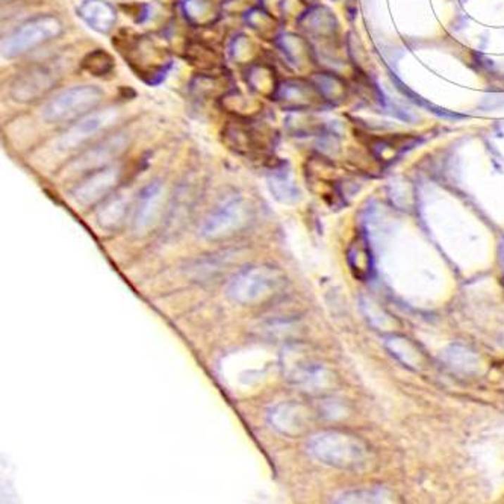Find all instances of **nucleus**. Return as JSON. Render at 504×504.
Instances as JSON below:
<instances>
[{
	"label": "nucleus",
	"instance_id": "15",
	"mask_svg": "<svg viewBox=\"0 0 504 504\" xmlns=\"http://www.w3.org/2000/svg\"><path fill=\"white\" fill-rule=\"evenodd\" d=\"M347 262L356 279L367 280L372 273V255L365 237H356L347 248Z\"/></svg>",
	"mask_w": 504,
	"mask_h": 504
},
{
	"label": "nucleus",
	"instance_id": "8",
	"mask_svg": "<svg viewBox=\"0 0 504 504\" xmlns=\"http://www.w3.org/2000/svg\"><path fill=\"white\" fill-rule=\"evenodd\" d=\"M55 85V73L46 65H34L20 73L11 84L15 102L29 103L46 96Z\"/></svg>",
	"mask_w": 504,
	"mask_h": 504
},
{
	"label": "nucleus",
	"instance_id": "12",
	"mask_svg": "<svg viewBox=\"0 0 504 504\" xmlns=\"http://www.w3.org/2000/svg\"><path fill=\"white\" fill-rule=\"evenodd\" d=\"M164 187L158 180L150 182L138 197L135 215H134V229L137 232H143L153 223L156 215L159 214L160 203H163Z\"/></svg>",
	"mask_w": 504,
	"mask_h": 504
},
{
	"label": "nucleus",
	"instance_id": "18",
	"mask_svg": "<svg viewBox=\"0 0 504 504\" xmlns=\"http://www.w3.org/2000/svg\"><path fill=\"white\" fill-rule=\"evenodd\" d=\"M127 201L123 196L109 199L99 213V221L103 227H115L126 214Z\"/></svg>",
	"mask_w": 504,
	"mask_h": 504
},
{
	"label": "nucleus",
	"instance_id": "16",
	"mask_svg": "<svg viewBox=\"0 0 504 504\" xmlns=\"http://www.w3.org/2000/svg\"><path fill=\"white\" fill-rule=\"evenodd\" d=\"M386 347L389 348L392 355L398 358L403 364H406L408 367H420L422 364V360H424V356H422L418 348L406 338H401V336L389 338L386 342Z\"/></svg>",
	"mask_w": 504,
	"mask_h": 504
},
{
	"label": "nucleus",
	"instance_id": "20",
	"mask_svg": "<svg viewBox=\"0 0 504 504\" xmlns=\"http://www.w3.org/2000/svg\"><path fill=\"white\" fill-rule=\"evenodd\" d=\"M389 498V493L386 491H356V492H347L338 498L339 503H382Z\"/></svg>",
	"mask_w": 504,
	"mask_h": 504
},
{
	"label": "nucleus",
	"instance_id": "19",
	"mask_svg": "<svg viewBox=\"0 0 504 504\" xmlns=\"http://www.w3.org/2000/svg\"><path fill=\"white\" fill-rule=\"evenodd\" d=\"M270 188L275 197L284 203H292V201L298 200V189L286 175H276L271 177Z\"/></svg>",
	"mask_w": 504,
	"mask_h": 504
},
{
	"label": "nucleus",
	"instance_id": "2",
	"mask_svg": "<svg viewBox=\"0 0 504 504\" xmlns=\"http://www.w3.org/2000/svg\"><path fill=\"white\" fill-rule=\"evenodd\" d=\"M284 285V276L275 267L253 265L230 280L227 296L239 305H256L273 297Z\"/></svg>",
	"mask_w": 504,
	"mask_h": 504
},
{
	"label": "nucleus",
	"instance_id": "3",
	"mask_svg": "<svg viewBox=\"0 0 504 504\" xmlns=\"http://www.w3.org/2000/svg\"><path fill=\"white\" fill-rule=\"evenodd\" d=\"M103 92L96 85H76L63 89L43 106L42 117L49 125L76 122L102 102Z\"/></svg>",
	"mask_w": 504,
	"mask_h": 504
},
{
	"label": "nucleus",
	"instance_id": "14",
	"mask_svg": "<svg viewBox=\"0 0 504 504\" xmlns=\"http://www.w3.org/2000/svg\"><path fill=\"white\" fill-rule=\"evenodd\" d=\"M125 147H126L125 137L118 135L117 138H111V139L105 141L102 146L93 147L92 150L85 152L82 156L77 158L79 168L80 170H92V171L97 170V168H102V167H105V164L111 158L117 156Z\"/></svg>",
	"mask_w": 504,
	"mask_h": 504
},
{
	"label": "nucleus",
	"instance_id": "17",
	"mask_svg": "<svg viewBox=\"0 0 504 504\" xmlns=\"http://www.w3.org/2000/svg\"><path fill=\"white\" fill-rule=\"evenodd\" d=\"M115 67L114 58L102 49H96L82 59V68L87 73L96 77H102L113 73Z\"/></svg>",
	"mask_w": 504,
	"mask_h": 504
},
{
	"label": "nucleus",
	"instance_id": "11",
	"mask_svg": "<svg viewBox=\"0 0 504 504\" xmlns=\"http://www.w3.org/2000/svg\"><path fill=\"white\" fill-rule=\"evenodd\" d=\"M129 61L132 67L138 68L139 73H149V76H155L158 70H163L165 64H168V56L165 49L158 47L153 42L147 38L137 37L127 47Z\"/></svg>",
	"mask_w": 504,
	"mask_h": 504
},
{
	"label": "nucleus",
	"instance_id": "5",
	"mask_svg": "<svg viewBox=\"0 0 504 504\" xmlns=\"http://www.w3.org/2000/svg\"><path fill=\"white\" fill-rule=\"evenodd\" d=\"M284 374L296 386L309 392H320L332 383V372L297 347L285 353Z\"/></svg>",
	"mask_w": 504,
	"mask_h": 504
},
{
	"label": "nucleus",
	"instance_id": "13",
	"mask_svg": "<svg viewBox=\"0 0 504 504\" xmlns=\"http://www.w3.org/2000/svg\"><path fill=\"white\" fill-rule=\"evenodd\" d=\"M77 15L99 34L111 32L117 22L115 9L105 0H84L77 8Z\"/></svg>",
	"mask_w": 504,
	"mask_h": 504
},
{
	"label": "nucleus",
	"instance_id": "7",
	"mask_svg": "<svg viewBox=\"0 0 504 504\" xmlns=\"http://www.w3.org/2000/svg\"><path fill=\"white\" fill-rule=\"evenodd\" d=\"M120 117V111L117 108H106L100 111H92V113L80 117L72 123L65 132L58 138L56 146L59 150H73L77 149L87 141L103 132L105 129L113 126Z\"/></svg>",
	"mask_w": 504,
	"mask_h": 504
},
{
	"label": "nucleus",
	"instance_id": "6",
	"mask_svg": "<svg viewBox=\"0 0 504 504\" xmlns=\"http://www.w3.org/2000/svg\"><path fill=\"white\" fill-rule=\"evenodd\" d=\"M250 205L244 199H230L215 208L200 227V234L208 239H220L234 235L243 229L250 218Z\"/></svg>",
	"mask_w": 504,
	"mask_h": 504
},
{
	"label": "nucleus",
	"instance_id": "10",
	"mask_svg": "<svg viewBox=\"0 0 504 504\" xmlns=\"http://www.w3.org/2000/svg\"><path fill=\"white\" fill-rule=\"evenodd\" d=\"M268 421L282 435L297 436L306 431L310 422V412L298 403H280L268 413Z\"/></svg>",
	"mask_w": 504,
	"mask_h": 504
},
{
	"label": "nucleus",
	"instance_id": "4",
	"mask_svg": "<svg viewBox=\"0 0 504 504\" xmlns=\"http://www.w3.org/2000/svg\"><path fill=\"white\" fill-rule=\"evenodd\" d=\"M63 32L61 20L55 15H39L17 27L2 39V56L11 59L44 43L52 42Z\"/></svg>",
	"mask_w": 504,
	"mask_h": 504
},
{
	"label": "nucleus",
	"instance_id": "1",
	"mask_svg": "<svg viewBox=\"0 0 504 504\" xmlns=\"http://www.w3.org/2000/svg\"><path fill=\"white\" fill-rule=\"evenodd\" d=\"M308 450L325 465L341 470H359L370 462V448L359 436L346 431H322L312 436Z\"/></svg>",
	"mask_w": 504,
	"mask_h": 504
},
{
	"label": "nucleus",
	"instance_id": "21",
	"mask_svg": "<svg viewBox=\"0 0 504 504\" xmlns=\"http://www.w3.org/2000/svg\"><path fill=\"white\" fill-rule=\"evenodd\" d=\"M498 368L504 372V360H501V362H500V364H498Z\"/></svg>",
	"mask_w": 504,
	"mask_h": 504
},
{
	"label": "nucleus",
	"instance_id": "9",
	"mask_svg": "<svg viewBox=\"0 0 504 504\" xmlns=\"http://www.w3.org/2000/svg\"><path fill=\"white\" fill-rule=\"evenodd\" d=\"M120 173H122V171L115 165H105L102 168L93 170L92 173L84 180H80L79 185L72 191L73 199L82 206L96 203V201L108 196L111 189L117 185Z\"/></svg>",
	"mask_w": 504,
	"mask_h": 504
}]
</instances>
